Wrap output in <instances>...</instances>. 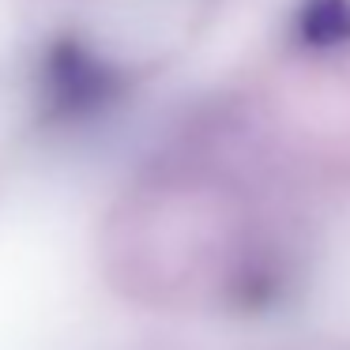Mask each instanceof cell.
Masks as SVG:
<instances>
[{"mask_svg": "<svg viewBox=\"0 0 350 350\" xmlns=\"http://www.w3.org/2000/svg\"><path fill=\"white\" fill-rule=\"evenodd\" d=\"M124 68L102 57L76 31H61L46 42L34 72V98L46 124L76 129L106 117L124 98Z\"/></svg>", "mask_w": 350, "mask_h": 350, "instance_id": "1", "label": "cell"}, {"mask_svg": "<svg viewBox=\"0 0 350 350\" xmlns=\"http://www.w3.org/2000/svg\"><path fill=\"white\" fill-rule=\"evenodd\" d=\"M290 31L297 46L309 53L350 49V0H301Z\"/></svg>", "mask_w": 350, "mask_h": 350, "instance_id": "2", "label": "cell"}]
</instances>
